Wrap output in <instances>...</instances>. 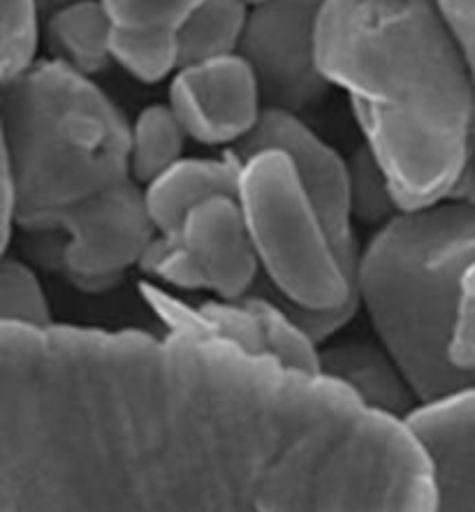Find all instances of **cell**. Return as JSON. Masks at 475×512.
<instances>
[{
    "mask_svg": "<svg viewBox=\"0 0 475 512\" xmlns=\"http://www.w3.org/2000/svg\"><path fill=\"white\" fill-rule=\"evenodd\" d=\"M411 424L223 339L0 325V512H434Z\"/></svg>",
    "mask_w": 475,
    "mask_h": 512,
    "instance_id": "obj_1",
    "label": "cell"
},
{
    "mask_svg": "<svg viewBox=\"0 0 475 512\" xmlns=\"http://www.w3.org/2000/svg\"><path fill=\"white\" fill-rule=\"evenodd\" d=\"M318 63L401 214L450 200L475 144V77L441 0H327Z\"/></svg>",
    "mask_w": 475,
    "mask_h": 512,
    "instance_id": "obj_2",
    "label": "cell"
},
{
    "mask_svg": "<svg viewBox=\"0 0 475 512\" xmlns=\"http://www.w3.org/2000/svg\"><path fill=\"white\" fill-rule=\"evenodd\" d=\"M3 251L14 230L47 234L65 211L133 179L130 123L109 95L49 58L3 84Z\"/></svg>",
    "mask_w": 475,
    "mask_h": 512,
    "instance_id": "obj_3",
    "label": "cell"
},
{
    "mask_svg": "<svg viewBox=\"0 0 475 512\" xmlns=\"http://www.w3.org/2000/svg\"><path fill=\"white\" fill-rule=\"evenodd\" d=\"M237 200L269 292L313 339L327 341L360 309V288L288 153L269 149L241 163Z\"/></svg>",
    "mask_w": 475,
    "mask_h": 512,
    "instance_id": "obj_4",
    "label": "cell"
},
{
    "mask_svg": "<svg viewBox=\"0 0 475 512\" xmlns=\"http://www.w3.org/2000/svg\"><path fill=\"white\" fill-rule=\"evenodd\" d=\"M140 269L158 285L207 290L218 299L251 295L262 276L244 211L232 195L211 197L177 230L158 234Z\"/></svg>",
    "mask_w": 475,
    "mask_h": 512,
    "instance_id": "obj_5",
    "label": "cell"
},
{
    "mask_svg": "<svg viewBox=\"0 0 475 512\" xmlns=\"http://www.w3.org/2000/svg\"><path fill=\"white\" fill-rule=\"evenodd\" d=\"M47 234H58L56 267L86 292L114 288L130 267H140L153 239L144 186L135 179L102 190L65 211Z\"/></svg>",
    "mask_w": 475,
    "mask_h": 512,
    "instance_id": "obj_6",
    "label": "cell"
},
{
    "mask_svg": "<svg viewBox=\"0 0 475 512\" xmlns=\"http://www.w3.org/2000/svg\"><path fill=\"white\" fill-rule=\"evenodd\" d=\"M144 304L156 313L165 332L211 336L235 343L255 355H267L285 367L302 371H323L320 343L297 323L295 316L274 295H251L239 299H209L190 304L174 297L163 285L140 283Z\"/></svg>",
    "mask_w": 475,
    "mask_h": 512,
    "instance_id": "obj_7",
    "label": "cell"
},
{
    "mask_svg": "<svg viewBox=\"0 0 475 512\" xmlns=\"http://www.w3.org/2000/svg\"><path fill=\"white\" fill-rule=\"evenodd\" d=\"M327 0H265L251 7L239 54L260 82L267 109L302 114L332 84L318 63V24Z\"/></svg>",
    "mask_w": 475,
    "mask_h": 512,
    "instance_id": "obj_8",
    "label": "cell"
},
{
    "mask_svg": "<svg viewBox=\"0 0 475 512\" xmlns=\"http://www.w3.org/2000/svg\"><path fill=\"white\" fill-rule=\"evenodd\" d=\"M279 149L288 153L295 163L306 193L316 204L330 239L346 267L350 279L360 288V262L362 251L355 237V209L353 186H350V165L334 151L330 144L320 140L297 114L283 109H265L258 128L248 140L225 153L246 163L255 153Z\"/></svg>",
    "mask_w": 475,
    "mask_h": 512,
    "instance_id": "obj_9",
    "label": "cell"
},
{
    "mask_svg": "<svg viewBox=\"0 0 475 512\" xmlns=\"http://www.w3.org/2000/svg\"><path fill=\"white\" fill-rule=\"evenodd\" d=\"M167 105L190 140L230 149L253 135L267 109L258 77L241 54L179 68Z\"/></svg>",
    "mask_w": 475,
    "mask_h": 512,
    "instance_id": "obj_10",
    "label": "cell"
},
{
    "mask_svg": "<svg viewBox=\"0 0 475 512\" xmlns=\"http://www.w3.org/2000/svg\"><path fill=\"white\" fill-rule=\"evenodd\" d=\"M406 422L434 468V512H475V390L420 404Z\"/></svg>",
    "mask_w": 475,
    "mask_h": 512,
    "instance_id": "obj_11",
    "label": "cell"
},
{
    "mask_svg": "<svg viewBox=\"0 0 475 512\" xmlns=\"http://www.w3.org/2000/svg\"><path fill=\"white\" fill-rule=\"evenodd\" d=\"M241 165L223 158H181L151 184L144 186V200L158 234H170L202 202L218 195L237 197Z\"/></svg>",
    "mask_w": 475,
    "mask_h": 512,
    "instance_id": "obj_12",
    "label": "cell"
},
{
    "mask_svg": "<svg viewBox=\"0 0 475 512\" xmlns=\"http://www.w3.org/2000/svg\"><path fill=\"white\" fill-rule=\"evenodd\" d=\"M323 371L341 380L357 397L376 411L408 420L422 401L408 383L404 371L385 348L367 343H341L323 350Z\"/></svg>",
    "mask_w": 475,
    "mask_h": 512,
    "instance_id": "obj_13",
    "label": "cell"
},
{
    "mask_svg": "<svg viewBox=\"0 0 475 512\" xmlns=\"http://www.w3.org/2000/svg\"><path fill=\"white\" fill-rule=\"evenodd\" d=\"M376 237L401 251L431 258H471L475 255V197H450L436 207L399 214Z\"/></svg>",
    "mask_w": 475,
    "mask_h": 512,
    "instance_id": "obj_14",
    "label": "cell"
},
{
    "mask_svg": "<svg viewBox=\"0 0 475 512\" xmlns=\"http://www.w3.org/2000/svg\"><path fill=\"white\" fill-rule=\"evenodd\" d=\"M54 58L82 75H95L112 61L114 21L100 0H68L54 7L47 19Z\"/></svg>",
    "mask_w": 475,
    "mask_h": 512,
    "instance_id": "obj_15",
    "label": "cell"
},
{
    "mask_svg": "<svg viewBox=\"0 0 475 512\" xmlns=\"http://www.w3.org/2000/svg\"><path fill=\"white\" fill-rule=\"evenodd\" d=\"M248 12L241 0H202L177 31L179 68L239 54Z\"/></svg>",
    "mask_w": 475,
    "mask_h": 512,
    "instance_id": "obj_16",
    "label": "cell"
},
{
    "mask_svg": "<svg viewBox=\"0 0 475 512\" xmlns=\"http://www.w3.org/2000/svg\"><path fill=\"white\" fill-rule=\"evenodd\" d=\"M186 130L170 105H151L130 128V172L137 184H151L165 170L184 158Z\"/></svg>",
    "mask_w": 475,
    "mask_h": 512,
    "instance_id": "obj_17",
    "label": "cell"
},
{
    "mask_svg": "<svg viewBox=\"0 0 475 512\" xmlns=\"http://www.w3.org/2000/svg\"><path fill=\"white\" fill-rule=\"evenodd\" d=\"M112 61L119 63L130 77L156 84L179 70L177 33L128 31L114 26Z\"/></svg>",
    "mask_w": 475,
    "mask_h": 512,
    "instance_id": "obj_18",
    "label": "cell"
},
{
    "mask_svg": "<svg viewBox=\"0 0 475 512\" xmlns=\"http://www.w3.org/2000/svg\"><path fill=\"white\" fill-rule=\"evenodd\" d=\"M42 0H0V77L12 82L38 63Z\"/></svg>",
    "mask_w": 475,
    "mask_h": 512,
    "instance_id": "obj_19",
    "label": "cell"
},
{
    "mask_svg": "<svg viewBox=\"0 0 475 512\" xmlns=\"http://www.w3.org/2000/svg\"><path fill=\"white\" fill-rule=\"evenodd\" d=\"M0 316L5 325L47 327L54 325L45 288L24 260L3 255L0 267Z\"/></svg>",
    "mask_w": 475,
    "mask_h": 512,
    "instance_id": "obj_20",
    "label": "cell"
},
{
    "mask_svg": "<svg viewBox=\"0 0 475 512\" xmlns=\"http://www.w3.org/2000/svg\"><path fill=\"white\" fill-rule=\"evenodd\" d=\"M350 186H353V209L355 216H360L364 223H376L383 228L397 218L401 211L394 202L387 186V179L383 170H380L378 160L369 146L364 144L355 158L350 160Z\"/></svg>",
    "mask_w": 475,
    "mask_h": 512,
    "instance_id": "obj_21",
    "label": "cell"
},
{
    "mask_svg": "<svg viewBox=\"0 0 475 512\" xmlns=\"http://www.w3.org/2000/svg\"><path fill=\"white\" fill-rule=\"evenodd\" d=\"M116 28L177 33L202 0H100Z\"/></svg>",
    "mask_w": 475,
    "mask_h": 512,
    "instance_id": "obj_22",
    "label": "cell"
},
{
    "mask_svg": "<svg viewBox=\"0 0 475 512\" xmlns=\"http://www.w3.org/2000/svg\"><path fill=\"white\" fill-rule=\"evenodd\" d=\"M441 5L469 56L475 77V0H441Z\"/></svg>",
    "mask_w": 475,
    "mask_h": 512,
    "instance_id": "obj_23",
    "label": "cell"
},
{
    "mask_svg": "<svg viewBox=\"0 0 475 512\" xmlns=\"http://www.w3.org/2000/svg\"><path fill=\"white\" fill-rule=\"evenodd\" d=\"M63 3H68V0H42V7H45L47 12H51V10H54V7L63 5Z\"/></svg>",
    "mask_w": 475,
    "mask_h": 512,
    "instance_id": "obj_24",
    "label": "cell"
},
{
    "mask_svg": "<svg viewBox=\"0 0 475 512\" xmlns=\"http://www.w3.org/2000/svg\"><path fill=\"white\" fill-rule=\"evenodd\" d=\"M241 3H246L248 7H255V5H260V3H265V0H241Z\"/></svg>",
    "mask_w": 475,
    "mask_h": 512,
    "instance_id": "obj_25",
    "label": "cell"
}]
</instances>
